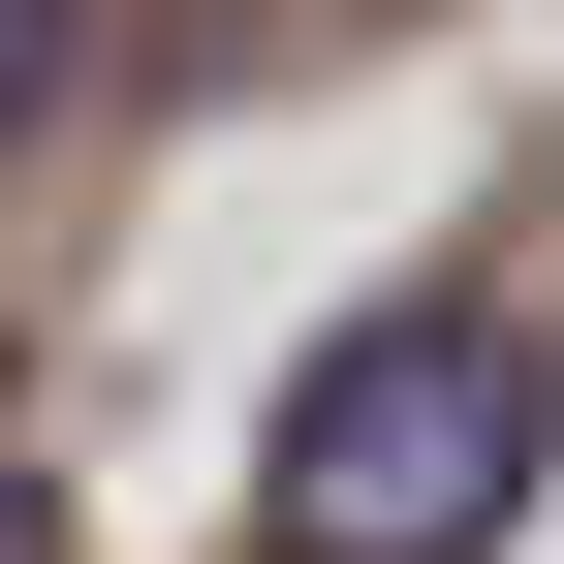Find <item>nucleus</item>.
Instances as JSON below:
<instances>
[{
	"mask_svg": "<svg viewBox=\"0 0 564 564\" xmlns=\"http://www.w3.org/2000/svg\"><path fill=\"white\" fill-rule=\"evenodd\" d=\"M533 470H564V377H533V314H345L314 377H282V440H251V502L282 564H502L533 533Z\"/></svg>",
	"mask_w": 564,
	"mask_h": 564,
	"instance_id": "1",
	"label": "nucleus"
},
{
	"mask_svg": "<svg viewBox=\"0 0 564 564\" xmlns=\"http://www.w3.org/2000/svg\"><path fill=\"white\" fill-rule=\"evenodd\" d=\"M0 564H63V533H32V440H0Z\"/></svg>",
	"mask_w": 564,
	"mask_h": 564,
	"instance_id": "3",
	"label": "nucleus"
},
{
	"mask_svg": "<svg viewBox=\"0 0 564 564\" xmlns=\"http://www.w3.org/2000/svg\"><path fill=\"white\" fill-rule=\"evenodd\" d=\"M63 63H95V0H0V126H32V95H63Z\"/></svg>",
	"mask_w": 564,
	"mask_h": 564,
	"instance_id": "2",
	"label": "nucleus"
}]
</instances>
